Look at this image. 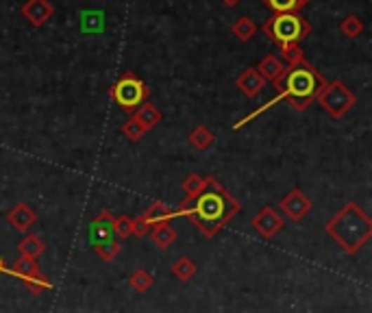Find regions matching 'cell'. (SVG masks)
<instances>
[{
    "label": "cell",
    "instance_id": "obj_1",
    "mask_svg": "<svg viewBox=\"0 0 372 313\" xmlns=\"http://www.w3.org/2000/svg\"><path fill=\"white\" fill-rule=\"evenodd\" d=\"M235 213H239L237 200L213 176H205V185L199 196L192 200L185 198L179 209L174 211V218L185 215L203 235L213 237Z\"/></svg>",
    "mask_w": 372,
    "mask_h": 313
},
{
    "label": "cell",
    "instance_id": "obj_2",
    "mask_svg": "<svg viewBox=\"0 0 372 313\" xmlns=\"http://www.w3.org/2000/svg\"><path fill=\"white\" fill-rule=\"evenodd\" d=\"M277 87V96L272 100H268L264 107H259L253 114H248L246 118H242L239 122L233 124V128H242L244 124H248L251 120H255L257 116H261L264 111H268L270 107H274L279 100H290L292 107L296 111H305L307 105L320 94V89L324 87V76H320L310 63L305 65H296V68H288L277 81H272Z\"/></svg>",
    "mask_w": 372,
    "mask_h": 313
},
{
    "label": "cell",
    "instance_id": "obj_3",
    "mask_svg": "<svg viewBox=\"0 0 372 313\" xmlns=\"http://www.w3.org/2000/svg\"><path fill=\"white\" fill-rule=\"evenodd\" d=\"M326 233H329L346 253H357L361 246L372 237V220L366 211L348 203L338 215L326 222Z\"/></svg>",
    "mask_w": 372,
    "mask_h": 313
},
{
    "label": "cell",
    "instance_id": "obj_4",
    "mask_svg": "<svg viewBox=\"0 0 372 313\" xmlns=\"http://www.w3.org/2000/svg\"><path fill=\"white\" fill-rule=\"evenodd\" d=\"M261 31L283 46V44H298L307 37L312 33V25L300 13H274L268 22H264Z\"/></svg>",
    "mask_w": 372,
    "mask_h": 313
},
{
    "label": "cell",
    "instance_id": "obj_5",
    "mask_svg": "<svg viewBox=\"0 0 372 313\" xmlns=\"http://www.w3.org/2000/svg\"><path fill=\"white\" fill-rule=\"evenodd\" d=\"M122 111H135L148 98V87L133 72H124L109 92Z\"/></svg>",
    "mask_w": 372,
    "mask_h": 313
},
{
    "label": "cell",
    "instance_id": "obj_6",
    "mask_svg": "<svg viewBox=\"0 0 372 313\" xmlns=\"http://www.w3.org/2000/svg\"><path fill=\"white\" fill-rule=\"evenodd\" d=\"M316 100L320 102V107L326 111V114L338 120L351 111V107L357 102V96L342 81H331V83H324V87L320 89Z\"/></svg>",
    "mask_w": 372,
    "mask_h": 313
},
{
    "label": "cell",
    "instance_id": "obj_7",
    "mask_svg": "<svg viewBox=\"0 0 372 313\" xmlns=\"http://www.w3.org/2000/svg\"><path fill=\"white\" fill-rule=\"evenodd\" d=\"M7 272L18 277L22 283L31 289L33 294H39V292H44V289H53V283L39 272L35 259H29V257L20 255V259L13 263V267H11V270H7Z\"/></svg>",
    "mask_w": 372,
    "mask_h": 313
},
{
    "label": "cell",
    "instance_id": "obj_8",
    "mask_svg": "<svg viewBox=\"0 0 372 313\" xmlns=\"http://www.w3.org/2000/svg\"><path fill=\"white\" fill-rule=\"evenodd\" d=\"M281 209L290 220L298 222L312 211V200L307 198V194H303L300 189H292L288 196L281 198Z\"/></svg>",
    "mask_w": 372,
    "mask_h": 313
},
{
    "label": "cell",
    "instance_id": "obj_9",
    "mask_svg": "<svg viewBox=\"0 0 372 313\" xmlns=\"http://www.w3.org/2000/svg\"><path fill=\"white\" fill-rule=\"evenodd\" d=\"M114 215L109 213L107 209H102L90 225V231H87V237H90L92 246L105 244V241H112L114 239Z\"/></svg>",
    "mask_w": 372,
    "mask_h": 313
},
{
    "label": "cell",
    "instance_id": "obj_10",
    "mask_svg": "<svg viewBox=\"0 0 372 313\" xmlns=\"http://www.w3.org/2000/svg\"><path fill=\"white\" fill-rule=\"evenodd\" d=\"M253 227L261 237L268 239V237H274L283 229V218L272 207H264L253 218Z\"/></svg>",
    "mask_w": 372,
    "mask_h": 313
},
{
    "label": "cell",
    "instance_id": "obj_11",
    "mask_svg": "<svg viewBox=\"0 0 372 313\" xmlns=\"http://www.w3.org/2000/svg\"><path fill=\"white\" fill-rule=\"evenodd\" d=\"M55 7L51 5V0H27L22 7V15H25L33 27H44L53 18Z\"/></svg>",
    "mask_w": 372,
    "mask_h": 313
},
{
    "label": "cell",
    "instance_id": "obj_12",
    "mask_svg": "<svg viewBox=\"0 0 372 313\" xmlns=\"http://www.w3.org/2000/svg\"><path fill=\"white\" fill-rule=\"evenodd\" d=\"M235 85L239 87V92H242L244 96L255 98V96H259L261 92H264L266 81L261 79V74L255 68H246L242 74L235 79Z\"/></svg>",
    "mask_w": 372,
    "mask_h": 313
},
{
    "label": "cell",
    "instance_id": "obj_13",
    "mask_svg": "<svg viewBox=\"0 0 372 313\" xmlns=\"http://www.w3.org/2000/svg\"><path fill=\"white\" fill-rule=\"evenodd\" d=\"M35 220H37V213L33 211L31 205L27 203H20L15 205L9 213H7V222L15 229V231H22L25 233L27 229H31L35 225Z\"/></svg>",
    "mask_w": 372,
    "mask_h": 313
},
{
    "label": "cell",
    "instance_id": "obj_14",
    "mask_svg": "<svg viewBox=\"0 0 372 313\" xmlns=\"http://www.w3.org/2000/svg\"><path fill=\"white\" fill-rule=\"evenodd\" d=\"M255 70L261 74V79H264V81H277L288 68H286V63H283L279 57L268 55V57H264V59H261V61L255 65Z\"/></svg>",
    "mask_w": 372,
    "mask_h": 313
},
{
    "label": "cell",
    "instance_id": "obj_15",
    "mask_svg": "<svg viewBox=\"0 0 372 313\" xmlns=\"http://www.w3.org/2000/svg\"><path fill=\"white\" fill-rule=\"evenodd\" d=\"M133 118L146 128V133L150 128H155L161 122V111L152 105V102H142L135 111H133Z\"/></svg>",
    "mask_w": 372,
    "mask_h": 313
},
{
    "label": "cell",
    "instance_id": "obj_16",
    "mask_svg": "<svg viewBox=\"0 0 372 313\" xmlns=\"http://www.w3.org/2000/svg\"><path fill=\"white\" fill-rule=\"evenodd\" d=\"M150 239L155 241L159 248H170V246L174 244V239H177V233H174V229L170 227V222H161V225H152L150 231H148Z\"/></svg>",
    "mask_w": 372,
    "mask_h": 313
},
{
    "label": "cell",
    "instance_id": "obj_17",
    "mask_svg": "<svg viewBox=\"0 0 372 313\" xmlns=\"http://www.w3.org/2000/svg\"><path fill=\"white\" fill-rule=\"evenodd\" d=\"M274 13H298L310 5V0H261Z\"/></svg>",
    "mask_w": 372,
    "mask_h": 313
},
{
    "label": "cell",
    "instance_id": "obj_18",
    "mask_svg": "<svg viewBox=\"0 0 372 313\" xmlns=\"http://www.w3.org/2000/svg\"><path fill=\"white\" fill-rule=\"evenodd\" d=\"M18 251L22 257H29V259H37L44 251H46V244L41 241V237L37 235H27L18 244Z\"/></svg>",
    "mask_w": 372,
    "mask_h": 313
},
{
    "label": "cell",
    "instance_id": "obj_19",
    "mask_svg": "<svg viewBox=\"0 0 372 313\" xmlns=\"http://www.w3.org/2000/svg\"><path fill=\"white\" fill-rule=\"evenodd\" d=\"M146 222L152 227V225H161V222H170L174 218V211L166 205V203H152L146 213H144Z\"/></svg>",
    "mask_w": 372,
    "mask_h": 313
},
{
    "label": "cell",
    "instance_id": "obj_20",
    "mask_svg": "<svg viewBox=\"0 0 372 313\" xmlns=\"http://www.w3.org/2000/svg\"><path fill=\"white\" fill-rule=\"evenodd\" d=\"M231 31H233V35H235L239 41H251V39L257 35V25H255L251 18L242 15V18L235 20V25H233Z\"/></svg>",
    "mask_w": 372,
    "mask_h": 313
},
{
    "label": "cell",
    "instance_id": "obj_21",
    "mask_svg": "<svg viewBox=\"0 0 372 313\" xmlns=\"http://www.w3.org/2000/svg\"><path fill=\"white\" fill-rule=\"evenodd\" d=\"M213 142H215V135H213V133H211L207 126H196V128L190 133V144H192L194 148H199V150L211 148Z\"/></svg>",
    "mask_w": 372,
    "mask_h": 313
},
{
    "label": "cell",
    "instance_id": "obj_22",
    "mask_svg": "<svg viewBox=\"0 0 372 313\" xmlns=\"http://www.w3.org/2000/svg\"><path fill=\"white\" fill-rule=\"evenodd\" d=\"M281 48V57L286 59L288 68H296V65H305L307 61H305V55H303V48L298 46V44H283Z\"/></svg>",
    "mask_w": 372,
    "mask_h": 313
},
{
    "label": "cell",
    "instance_id": "obj_23",
    "mask_svg": "<svg viewBox=\"0 0 372 313\" xmlns=\"http://www.w3.org/2000/svg\"><path fill=\"white\" fill-rule=\"evenodd\" d=\"M340 31H342L344 37L355 39V37H359V35L364 33V22H361L359 15H346V18L340 22Z\"/></svg>",
    "mask_w": 372,
    "mask_h": 313
},
{
    "label": "cell",
    "instance_id": "obj_24",
    "mask_svg": "<svg viewBox=\"0 0 372 313\" xmlns=\"http://www.w3.org/2000/svg\"><path fill=\"white\" fill-rule=\"evenodd\" d=\"M172 274L177 277L179 281H190L196 274V265L190 257H179L177 261L172 263Z\"/></svg>",
    "mask_w": 372,
    "mask_h": 313
},
{
    "label": "cell",
    "instance_id": "obj_25",
    "mask_svg": "<svg viewBox=\"0 0 372 313\" xmlns=\"http://www.w3.org/2000/svg\"><path fill=\"white\" fill-rule=\"evenodd\" d=\"M122 135H124L128 142H140V140L146 135V128H144L133 116H131V118L122 124Z\"/></svg>",
    "mask_w": 372,
    "mask_h": 313
},
{
    "label": "cell",
    "instance_id": "obj_26",
    "mask_svg": "<svg viewBox=\"0 0 372 313\" xmlns=\"http://www.w3.org/2000/svg\"><path fill=\"white\" fill-rule=\"evenodd\" d=\"M94 251H96V255H98L102 261H114V259L120 255L122 246H120L116 239H112V241H105V244H98V246H94Z\"/></svg>",
    "mask_w": 372,
    "mask_h": 313
},
{
    "label": "cell",
    "instance_id": "obj_27",
    "mask_svg": "<svg viewBox=\"0 0 372 313\" xmlns=\"http://www.w3.org/2000/svg\"><path fill=\"white\" fill-rule=\"evenodd\" d=\"M128 283H131V287L135 289V292H146V289L152 287L155 279H152V274L146 272V270H138V272H133V277L128 279Z\"/></svg>",
    "mask_w": 372,
    "mask_h": 313
},
{
    "label": "cell",
    "instance_id": "obj_28",
    "mask_svg": "<svg viewBox=\"0 0 372 313\" xmlns=\"http://www.w3.org/2000/svg\"><path fill=\"white\" fill-rule=\"evenodd\" d=\"M203 185H205V178H203V176H199V174H190V176L185 178V181H183V192H185L187 200H192V198L199 196V192L203 189Z\"/></svg>",
    "mask_w": 372,
    "mask_h": 313
},
{
    "label": "cell",
    "instance_id": "obj_29",
    "mask_svg": "<svg viewBox=\"0 0 372 313\" xmlns=\"http://www.w3.org/2000/svg\"><path fill=\"white\" fill-rule=\"evenodd\" d=\"M114 235L126 239L128 235H133V218L128 215H120L114 220Z\"/></svg>",
    "mask_w": 372,
    "mask_h": 313
},
{
    "label": "cell",
    "instance_id": "obj_30",
    "mask_svg": "<svg viewBox=\"0 0 372 313\" xmlns=\"http://www.w3.org/2000/svg\"><path fill=\"white\" fill-rule=\"evenodd\" d=\"M148 231H150V225L146 222V218H144V215L133 218V235H138V237H146V235H148Z\"/></svg>",
    "mask_w": 372,
    "mask_h": 313
},
{
    "label": "cell",
    "instance_id": "obj_31",
    "mask_svg": "<svg viewBox=\"0 0 372 313\" xmlns=\"http://www.w3.org/2000/svg\"><path fill=\"white\" fill-rule=\"evenodd\" d=\"M239 3H242V0H222V5H227V7H235Z\"/></svg>",
    "mask_w": 372,
    "mask_h": 313
},
{
    "label": "cell",
    "instance_id": "obj_32",
    "mask_svg": "<svg viewBox=\"0 0 372 313\" xmlns=\"http://www.w3.org/2000/svg\"><path fill=\"white\" fill-rule=\"evenodd\" d=\"M7 272V267H5V263H3V257H0V274H5Z\"/></svg>",
    "mask_w": 372,
    "mask_h": 313
}]
</instances>
